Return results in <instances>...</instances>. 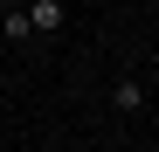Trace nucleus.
<instances>
[{"label": "nucleus", "instance_id": "f257e3e1", "mask_svg": "<svg viewBox=\"0 0 159 152\" xmlns=\"http://www.w3.org/2000/svg\"><path fill=\"white\" fill-rule=\"evenodd\" d=\"M21 14H28V35H62V21H69L62 0H21Z\"/></svg>", "mask_w": 159, "mask_h": 152}, {"label": "nucleus", "instance_id": "f03ea898", "mask_svg": "<svg viewBox=\"0 0 159 152\" xmlns=\"http://www.w3.org/2000/svg\"><path fill=\"white\" fill-rule=\"evenodd\" d=\"M111 104L118 111H145V83H139V76H118V83H111Z\"/></svg>", "mask_w": 159, "mask_h": 152}, {"label": "nucleus", "instance_id": "7ed1b4c3", "mask_svg": "<svg viewBox=\"0 0 159 152\" xmlns=\"http://www.w3.org/2000/svg\"><path fill=\"white\" fill-rule=\"evenodd\" d=\"M0 35H7V42H28V14H21V7H0Z\"/></svg>", "mask_w": 159, "mask_h": 152}, {"label": "nucleus", "instance_id": "20e7f679", "mask_svg": "<svg viewBox=\"0 0 159 152\" xmlns=\"http://www.w3.org/2000/svg\"><path fill=\"white\" fill-rule=\"evenodd\" d=\"M0 7H21V0H0Z\"/></svg>", "mask_w": 159, "mask_h": 152}]
</instances>
